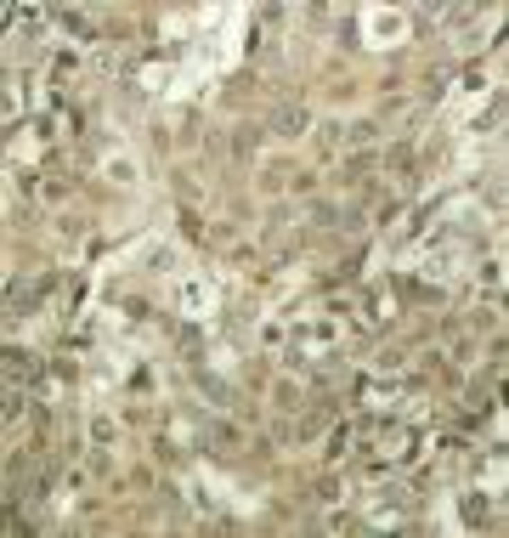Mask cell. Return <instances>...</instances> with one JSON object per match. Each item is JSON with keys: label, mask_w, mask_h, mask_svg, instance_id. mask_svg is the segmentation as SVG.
<instances>
[{"label": "cell", "mask_w": 509, "mask_h": 538, "mask_svg": "<svg viewBox=\"0 0 509 538\" xmlns=\"http://www.w3.org/2000/svg\"><path fill=\"white\" fill-rule=\"evenodd\" d=\"M272 125H277L283 136H295V131H306V125H311V114H306V108H300V102H283Z\"/></svg>", "instance_id": "6da1fadb"}, {"label": "cell", "mask_w": 509, "mask_h": 538, "mask_svg": "<svg viewBox=\"0 0 509 538\" xmlns=\"http://www.w3.org/2000/svg\"><path fill=\"white\" fill-rule=\"evenodd\" d=\"M6 374H12V385H17L23 374L34 380V357H23V351H6Z\"/></svg>", "instance_id": "7a4b0ae2"}, {"label": "cell", "mask_w": 509, "mask_h": 538, "mask_svg": "<svg viewBox=\"0 0 509 538\" xmlns=\"http://www.w3.org/2000/svg\"><path fill=\"white\" fill-rule=\"evenodd\" d=\"M481 516H487V505H481V493H469V498H464V521H481Z\"/></svg>", "instance_id": "3957f363"}, {"label": "cell", "mask_w": 509, "mask_h": 538, "mask_svg": "<svg viewBox=\"0 0 509 538\" xmlns=\"http://www.w3.org/2000/svg\"><path fill=\"white\" fill-rule=\"evenodd\" d=\"M345 142H351V148H368V142H374V125H351Z\"/></svg>", "instance_id": "277c9868"}]
</instances>
